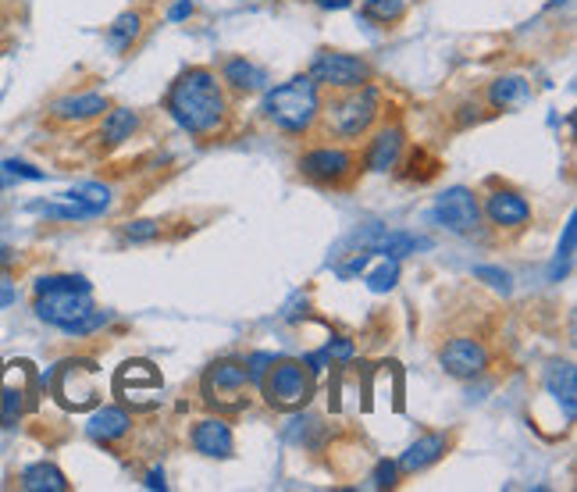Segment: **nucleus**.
<instances>
[{"label":"nucleus","instance_id":"2f4dec72","mask_svg":"<svg viewBox=\"0 0 577 492\" xmlns=\"http://www.w3.org/2000/svg\"><path fill=\"white\" fill-rule=\"evenodd\" d=\"M474 279L478 282H488L492 289H499V293H510L513 289V279H510V271H503V268H474Z\"/></svg>","mask_w":577,"mask_h":492},{"label":"nucleus","instance_id":"2eb2a0df","mask_svg":"<svg viewBox=\"0 0 577 492\" xmlns=\"http://www.w3.org/2000/svg\"><path fill=\"white\" fill-rule=\"evenodd\" d=\"M114 393L122 396L125 403L147 407L154 400V393H161V375L150 361H125L114 375Z\"/></svg>","mask_w":577,"mask_h":492},{"label":"nucleus","instance_id":"4c0bfd02","mask_svg":"<svg viewBox=\"0 0 577 492\" xmlns=\"http://www.w3.org/2000/svg\"><path fill=\"white\" fill-rule=\"evenodd\" d=\"M367 261H371V250H364V254L353 257V261L346 264V268H339V275H342V279H350V275H360V271L367 268Z\"/></svg>","mask_w":577,"mask_h":492},{"label":"nucleus","instance_id":"e433bc0d","mask_svg":"<svg viewBox=\"0 0 577 492\" xmlns=\"http://www.w3.org/2000/svg\"><path fill=\"white\" fill-rule=\"evenodd\" d=\"M275 361V353H250L246 357V371H250V382H261V375L268 371V364Z\"/></svg>","mask_w":577,"mask_h":492},{"label":"nucleus","instance_id":"7ed1b4c3","mask_svg":"<svg viewBox=\"0 0 577 492\" xmlns=\"http://www.w3.org/2000/svg\"><path fill=\"white\" fill-rule=\"evenodd\" d=\"M93 286L82 275H43L33 282V311L43 325L72 332L93 311Z\"/></svg>","mask_w":577,"mask_h":492},{"label":"nucleus","instance_id":"f8f14e48","mask_svg":"<svg viewBox=\"0 0 577 492\" xmlns=\"http://www.w3.org/2000/svg\"><path fill=\"white\" fill-rule=\"evenodd\" d=\"M439 364L449 378L456 382H471V378H481L492 364V353L481 339L474 336H453L442 343L439 350Z\"/></svg>","mask_w":577,"mask_h":492},{"label":"nucleus","instance_id":"412c9836","mask_svg":"<svg viewBox=\"0 0 577 492\" xmlns=\"http://www.w3.org/2000/svg\"><path fill=\"white\" fill-rule=\"evenodd\" d=\"M132 432V414L125 407H100L90 421H86V435L100 446H118L125 435Z\"/></svg>","mask_w":577,"mask_h":492},{"label":"nucleus","instance_id":"c85d7f7f","mask_svg":"<svg viewBox=\"0 0 577 492\" xmlns=\"http://www.w3.org/2000/svg\"><path fill=\"white\" fill-rule=\"evenodd\" d=\"M61 200H72V204H86L93 207L97 214H104L107 207H111V189L100 186V182H82V186L68 189V193H61Z\"/></svg>","mask_w":577,"mask_h":492},{"label":"nucleus","instance_id":"aec40b11","mask_svg":"<svg viewBox=\"0 0 577 492\" xmlns=\"http://www.w3.org/2000/svg\"><path fill=\"white\" fill-rule=\"evenodd\" d=\"M139 125H143V118H139V111H132V107H107L104 115H100L97 143L104 150L122 147V143H129L132 136H136Z\"/></svg>","mask_w":577,"mask_h":492},{"label":"nucleus","instance_id":"58836bf2","mask_svg":"<svg viewBox=\"0 0 577 492\" xmlns=\"http://www.w3.org/2000/svg\"><path fill=\"white\" fill-rule=\"evenodd\" d=\"M15 296H18L15 282H11L8 275H0V311H4V307H11V304H15Z\"/></svg>","mask_w":577,"mask_h":492},{"label":"nucleus","instance_id":"ddd939ff","mask_svg":"<svg viewBox=\"0 0 577 492\" xmlns=\"http://www.w3.org/2000/svg\"><path fill=\"white\" fill-rule=\"evenodd\" d=\"M33 403H36L33 368L25 361L8 364V371L0 375V425L15 428L25 410H33Z\"/></svg>","mask_w":577,"mask_h":492},{"label":"nucleus","instance_id":"1a4fd4ad","mask_svg":"<svg viewBox=\"0 0 577 492\" xmlns=\"http://www.w3.org/2000/svg\"><path fill=\"white\" fill-rule=\"evenodd\" d=\"M307 75L317 82L321 93H339L353 90V86H364V82H374L371 61L360 58V54H346V50H328V47L317 50Z\"/></svg>","mask_w":577,"mask_h":492},{"label":"nucleus","instance_id":"5701e85b","mask_svg":"<svg viewBox=\"0 0 577 492\" xmlns=\"http://www.w3.org/2000/svg\"><path fill=\"white\" fill-rule=\"evenodd\" d=\"M18 489L25 492H68L72 482L65 478V471L50 464V460H40V464H29V468L18 475Z\"/></svg>","mask_w":577,"mask_h":492},{"label":"nucleus","instance_id":"f3484780","mask_svg":"<svg viewBox=\"0 0 577 492\" xmlns=\"http://www.w3.org/2000/svg\"><path fill=\"white\" fill-rule=\"evenodd\" d=\"M111 100L104 93H68V97H57L54 104L47 107L50 122L57 125H86V122H97L104 115Z\"/></svg>","mask_w":577,"mask_h":492},{"label":"nucleus","instance_id":"c9c22d12","mask_svg":"<svg viewBox=\"0 0 577 492\" xmlns=\"http://www.w3.org/2000/svg\"><path fill=\"white\" fill-rule=\"evenodd\" d=\"M325 357L328 361H339V364L353 361V343L346 336H332V343L325 346Z\"/></svg>","mask_w":577,"mask_h":492},{"label":"nucleus","instance_id":"0eeeda50","mask_svg":"<svg viewBox=\"0 0 577 492\" xmlns=\"http://www.w3.org/2000/svg\"><path fill=\"white\" fill-rule=\"evenodd\" d=\"M43 382H50V396L65 410H72V414L93 410L100 403L97 364L86 361V357H65V361L47 371Z\"/></svg>","mask_w":577,"mask_h":492},{"label":"nucleus","instance_id":"393cba45","mask_svg":"<svg viewBox=\"0 0 577 492\" xmlns=\"http://www.w3.org/2000/svg\"><path fill=\"white\" fill-rule=\"evenodd\" d=\"M428 239L424 236H414V232H389V236H382L378 243H374L371 254H385L389 261H399V257L407 254H417V250H428Z\"/></svg>","mask_w":577,"mask_h":492},{"label":"nucleus","instance_id":"72a5a7b5","mask_svg":"<svg viewBox=\"0 0 577 492\" xmlns=\"http://www.w3.org/2000/svg\"><path fill=\"white\" fill-rule=\"evenodd\" d=\"M574 218L567 222V229H563V246H560V254H556V264H553V279H560L563 268L570 264V257H574Z\"/></svg>","mask_w":577,"mask_h":492},{"label":"nucleus","instance_id":"b1692460","mask_svg":"<svg viewBox=\"0 0 577 492\" xmlns=\"http://www.w3.org/2000/svg\"><path fill=\"white\" fill-rule=\"evenodd\" d=\"M545 386H549V393L556 396V400L563 403V414H567V421H574V410H577V375L570 364H553L549 368V378H545Z\"/></svg>","mask_w":577,"mask_h":492},{"label":"nucleus","instance_id":"9d476101","mask_svg":"<svg viewBox=\"0 0 577 492\" xmlns=\"http://www.w3.org/2000/svg\"><path fill=\"white\" fill-rule=\"evenodd\" d=\"M481 218L496 232H524L535 222V211H531L528 197L521 189L513 186H492L481 197Z\"/></svg>","mask_w":577,"mask_h":492},{"label":"nucleus","instance_id":"6ab92c4d","mask_svg":"<svg viewBox=\"0 0 577 492\" xmlns=\"http://www.w3.org/2000/svg\"><path fill=\"white\" fill-rule=\"evenodd\" d=\"M218 75H221V82H225V90L236 93V97H253V93H261L264 86H268V72L250 58L221 61Z\"/></svg>","mask_w":577,"mask_h":492},{"label":"nucleus","instance_id":"20e7f679","mask_svg":"<svg viewBox=\"0 0 577 492\" xmlns=\"http://www.w3.org/2000/svg\"><path fill=\"white\" fill-rule=\"evenodd\" d=\"M321 97L317 82L310 75H293L289 82L275 86L264 97V122L275 125L285 136H307L317 129V115H321Z\"/></svg>","mask_w":577,"mask_h":492},{"label":"nucleus","instance_id":"c756f323","mask_svg":"<svg viewBox=\"0 0 577 492\" xmlns=\"http://www.w3.org/2000/svg\"><path fill=\"white\" fill-rule=\"evenodd\" d=\"M396 282H399V261H389V257H385L382 268H374L367 275V289L371 293H389V289H396Z\"/></svg>","mask_w":577,"mask_h":492},{"label":"nucleus","instance_id":"bb28decb","mask_svg":"<svg viewBox=\"0 0 577 492\" xmlns=\"http://www.w3.org/2000/svg\"><path fill=\"white\" fill-rule=\"evenodd\" d=\"M29 211L43 214V218H54V222H90V218H100L93 207L72 204V200H61V204H29Z\"/></svg>","mask_w":577,"mask_h":492},{"label":"nucleus","instance_id":"cd10ccee","mask_svg":"<svg viewBox=\"0 0 577 492\" xmlns=\"http://www.w3.org/2000/svg\"><path fill=\"white\" fill-rule=\"evenodd\" d=\"M360 15L374 25H396L407 15V0H364V4H360Z\"/></svg>","mask_w":577,"mask_h":492},{"label":"nucleus","instance_id":"f704fd0d","mask_svg":"<svg viewBox=\"0 0 577 492\" xmlns=\"http://www.w3.org/2000/svg\"><path fill=\"white\" fill-rule=\"evenodd\" d=\"M371 482H374V489H396V485H399V468L392 464V460H378V468H374Z\"/></svg>","mask_w":577,"mask_h":492},{"label":"nucleus","instance_id":"6e6552de","mask_svg":"<svg viewBox=\"0 0 577 492\" xmlns=\"http://www.w3.org/2000/svg\"><path fill=\"white\" fill-rule=\"evenodd\" d=\"M250 371H246L243 361L236 357H225V361H214L211 368L204 371V382H200V393H204V403L218 414H236L250 403Z\"/></svg>","mask_w":577,"mask_h":492},{"label":"nucleus","instance_id":"a19ab883","mask_svg":"<svg viewBox=\"0 0 577 492\" xmlns=\"http://www.w3.org/2000/svg\"><path fill=\"white\" fill-rule=\"evenodd\" d=\"M317 8H325V11H346L353 8V0H314Z\"/></svg>","mask_w":577,"mask_h":492},{"label":"nucleus","instance_id":"39448f33","mask_svg":"<svg viewBox=\"0 0 577 492\" xmlns=\"http://www.w3.org/2000/svg\"><path fill=\"white\" fill-rule=\"evenodd\" d=\"M296 168H300V175L310 186H321V189H346L364 172L353 143H332V140L314 143V147L303 150Z\"/></svg>","mask_w":577,"mask_h":492},{"label":"nucleus","instance_id":"423d86ee","mask_svg":"<svg viewBox=\"0 0 577 492\" xmlns=\"http://www.w3.org/2000/svg\"><path fill=\"white\" fill-rule=\"evenodd\" d=\"M257 386H261V396L271 410L296 414V410H303L310 400H314L317 378L303 361H282V357H275Z\"/></svg>","mask_w":577,"mask_h":492},{"label":"nucleus","instance_id":"9b49d317","mask_svg":"<svg viewBox=\"0 0 577 492\" xmlns=\"http://www.w3.org/2000/svg\"><path fill=\"white\" fill-rule=\"evenodd\" d=\"M431 222L453 236H471L474 229H481V197L467 186L446 189L431 207Z\"/></svg>","mask_w":577,"mask_h":492},{"label":"nucleus","instance_id":"4468645a","mask_svg":"<svg viewBox=\"0 0 577 492\" xmlns=\"http://www.w3.org/2000/svg\"><path fill=\"white\" fill-rule=\"evenodd\" d=\"M367 136H371V140H367L364 154H360V168H364V172H374V175L392 172L399 164V157H403V147H407V129L399 122L374 125Z\"/></svg>","mask_w":577,"mask_h":492},{"label":"nucleus","instance_id":"4be33fe9","mask_svg":"<svg viewBox=\"0 0 577 492\" xmlns=\"http://www.w3.org/2000/svg\"><path fill=\"white\" fill-rule=\"evenodd\" d=\"M485 100L492 111H513L531 100V82L524 75H499L496 82H488Z\"/></svg>","mask_w":577,"mask_h":492},{"label":"nucleus","instance_id":"473e14b6","mask_svg":"<svg viewBox=\"0 0 577 492\" xmlns=\"http://www.w3.org/2000/svg\"><path fill=\"white\" fill-rule=\"evenodd\" d=\"M122 236L129 239V243H150V239L161 236V222H129L122 229Z\"/></svg>","mask_w":577,"mask_h":492},{"label":"nucleus","instance_id":"37998d69","mask_svg":"<svg viewBox=\"0 0 577 492\" xmlns=\"http://www.w3.org/2000/svg\"><path fill=\"white\" fill-rule=\"evenodd\" d=\"M15 264V250H8V246H0V271L11 268Z\"/></svg>","mask_w":577,"mask_h":492},{"label":"nucleus","instance_id":"dca6fc26","mask_svg":"<svg viewBox=\"0 0 577 492\" xmlns=\"http://www.w3.org/2000/svg\"><path fill=\"white\" fill-rule=\"evenodd\" d=\"M453 432H424L417 435L414 443L403 450V457L396 460L399 475H421V471L435 468L449 450H453Z\"/></svg>","mask_w":577,"mask_h":492},{"label":"nucleus","instance_id":"7c9ffc66","mask_svg":"<svg viewBox=\"0 0 577 492\" xmlns=\"http://www.w3.org/2000/svg\"><path fill=\"white\" fill-rule=\"evenodd\" d=\"M11 179H47V175L40 172V168H33V164H25V161H0V186H8Z\"/></svg>","mask_w":577,"mask_h":492},{"label":"nucleus","instance_id":"f257e3e1","mask_svg":"<svg viewBox=\"0 0 577 492\" xmlns=\"http://www.w3.org/2000/svg\"><path fill=\"white\" fill-rule=\"evenodd\" d=\"M164 111L196 140H221L232 125V97H228L221 75L207 65L186 68L171 82Z\"/></svg>","mask_w":577,"mask_h":492},{"label":"nucleus","instance_id":"f03ea898","mask_svg":"<svg viewBox=\"0 0 577 492\" xmlns=\"http://www.w3.org/2000/svg\"><path fill=\"white\" fill-rule=\"evenodd\" d=\"M382 118V93L374 90V82L353 86V90H339L321 97V115H317V129L332 143H357Z\"/></svg>","mask_w":577,"mask_h":492},{"label":"nucleus","instance_id":"ea45409f","mask_svg":"<svg viewBox=\"0 0 577 492\" xmlns=\"http://www.w3.org/2000/svg\"><path fill=\"white\" fill-rule=\"evenodd\" d=\"M189 15H193V4H189V0H179V4L168 11L171 22H182V18H189Z\"/></svg>","mask_w":577,"mask_h":492},{"label":"nucleus","instance_id":"c03bdc74","mask_svg":"<svg viewBox=\"0 0 577 492\" xmlns=\"http://www.w3.org/2000/svg\"><path fill=\"white\" fill-rule=\"evenodd\" d=\"M560 4H567V0H553V8H560Z\"/></svg>","mask_w":577,"mask_h":492},{"label":"nucleus","instance_id":"a211bd4d","mask_svg":"<svg viewBox=\"0 0 577 492\" xmlns=\"http://www.w3.org/2000/svg\"><path fill=\"white\" fill-rule=\"evenodd\" d=\"M189 446L211 460H228L236 453V435L225 418H200L189 428Z\"/></svg>","mask_w":577,"mask_h":492},{"label":"nucleus","instance_id":"79ce46f5","mask_svg":"<svg viewBox=\"0 0 577 492\" xmlns=\"http://www.w3.org/2000/svg\"><path fill=\"white\" fill-rule=\"evenodd\" d=\"M147 489H168V482H164V471H147Z\"/></svg>","mask_w":577,"mask_h":492},{"label":"nucleus","instance_id":"a878e982","mask_svg":"<svg viewBox=\"0 0 577 492\" xmlns=\"http://www.w3.org/2000/svg\"><path fill=\"white\" fill-rule=\"evenodd\" d=\"M143 36V11H122L107 29V40L118 50H132V43Z\"/></svg>","mask_w":577,"mask_h":492}]
</instances>
